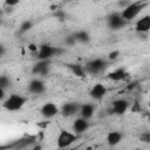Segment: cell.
I'll use <instances>...</instances> for the list:
<instances>
[{
    "mask_svg": "<svg viewBox=\"0 0 150 150\" xmlns=\"http://www.w3.org/2000/svg\"><path fill=\"white\" fill-rule=\"evenodd\" d=\"M27 102V98L20 94H12L7 96L6 100L2 101V107L7 111H18L20 110Z\"/></svg>",
    "mask_w": 150,
    "mask_h": 150,
    "instance_id": "1",
    "label": "cell"
},
{
    "mask_svg": "<svg viewBox=\"0 0 150 150\" xmlns=\"http://www.w3.org/2000/svg\"><path fill=\"white\" fill-rule=\"evenodd\" d=\"M145 4L142 2V1H137V2H131L129 5H127L122 12H121V15L122 18L128 22V21H131L132 19H135L139 13L144 8Z\"/></svg>",
    "mask_w": 150,
    "mask_h": 150,
    "instance_id": "2",
    "label": "cell"
},
{
    "mask_svg": "<svg viewBox=\"0 0 150 150\" xmlns=\"http://www.w3.org/2000/svg\"><path fill=\"white\" fill-rule=\"evenodd\" d=\"M63 53V49L59 47H52L49 45H42L39 47V50L36 52L38 60H49L54 55H60Z\"/></svg>",
    "mask_w": 150,
    "mask_h": 150,
    "instance_id": "3",
    "label": "cell"
},
{
    "mask_svg": "<svg viewBox=\"0 0 150 150\" xmlns=\"http://www.w3.org/2000/svg\"><path fill=\"white\" fill-rule=\"evenodd\" d=\"M76 139H77V134H73L68 130H61V132L57 136L56 144H57V148L64 149L70 146Z\"/></svg>",
    "mask_w": 150,
    "mask_h": 150,
    "instance_id": "4",
    "label": "cell"
},
{
    "mask_svg": "<svg viewBox=\"0 0 150 150\" xmlns=\"http://www.w3.org/2000/svg\"><path fill=\"white\" fill-rule=\"evenodd\" d=\"M107 64H108L107 61L103 60V59H94V60L89 61L88 63H86L84 69H86V73L87 74L95 75V74H98L102 70H104L105 67H107Z\"/></svg>",
    "mask_w": 150,
    "mask_h": 150,
    "instance_id": "5",
    "label": "cell"
},
{
    "mask_svg": "<svg viewBox=\"0 0 150 150\" xmlns=\"http://www.w3.org/2000/svg\"><path fill=\"white\" fill-rule=\"evenodd\" d=\"M125 23H127V21L122 18L121 13H112L107 19V25L112 30H117V29L123 28L125 26Z\"/></svg>",
    "mask_w": 150,
    "mask_h": 150,
    "instance_id": "6",
    "label": "cell"
},
{
    "mask_svg": "<svg viewBox=\"0 0 150 150\" xmlns=\"http://www.w3.org/2000/svg\"><path fill=\"white\" fill-rule=\"evenodd\" d=\"M129 101L125 100V98H117L115 101H112L111 103V108H110V111L115 115H122L124 114L128 109H129Z\"/></svg>",
    "mask_w": 150,
    "mask_h": 150,
    "instance_id": "7",
    "label": "cell"
},
{
    "mask_svg": "<svg viewBox=\"0 0 150 150\" xmlns=\"http://www.w3.org/2000/svg\"><path fill=\"white\" fill-rule=\"evenodd\" d=\"M40 112H41V115H42L43 117H46V118H52V117L56 116V115L60 112V110H59V108H57V105H56L55 103H53V102H47V103H45V104L41 107Z\"/></svg>",
    "mask_w": 150,
    "mask_h": 150,
    "instance_id": "8",
    "label": "cell"
},
{
    "mask_svg": "<svg viewBox=\"0 0 150 150\" xmlns=\"http://www.w3.org/2000/svg\"><path fill=\"white\" fill-rule=\"evenodd\" d=\"M49 60H39L32 68L34 75H46L49 70Z\"/></svg>",
    "mask_w": 150,
    "mask_h": 150,
    "instance_id": "9",
    "label": "cell"
},
{
    "mask_svg": "<svg viewBox=\"0 0 150 150\" xmlns=\"http://www.w3.org/2000/svg\"><path fill=\"white\" fill-rule=\"evenodd\" d=\"M105 94H107V88H105V86L102 84V83H96V84H94V86L91 87L90 91H89L90 97L94 98V100H97V101H98V100H102Z\"/></svg>",
    "mask_w": 150,
    "mask_h": 150,
    "instance_id": "10",
    "label": "cell"
},
{
    "mask_svg": "<svg viewBox=\"0 0 150 150\" xmlns=\"http://www.w3.org/2000/svg\"><path fill=\"white\" fill-rule=\"evenodd\" d=\"M80 104L79 103H76V102H68V103H64L63 105H62V108H61V114L63 115V116H67V117H69V116H73V115H75V114H77L79 111H80Z\"/></svg>",
    "mask_w": 150,
    "mask_h": 150,
    "instance_id": "11",
    "label": "cell"
},
{
    "mask_svg": "<svg viewBox=\"0 0 150 150\" xmlns=\"http://www.w3.org/2000/svg\"><path fill=\"white\" fill-rule=\"evenodd\" d=\"M89 129V122L87 118H83V117H79L74 121L73 123V130L75 131V134L77 135H81L83 134L84 131H87Z\"/></svg>",
    "mask_w": 150,
    "mask_h": 150,
    "instance_id": "12",
    "label": "cell"
},
{
    "mask_svg": "<svg viewBox=\"0 0 150 150\" xmlns=\"http://www.w3.org/2000/svg\"><path fill=\"white\" fill-rule=\"evenodd\" d=\"M135 29L138 33H146L150 30V15H143L136 21Z\"/></svg>",
    "mask_w": 150,
    "mask_h": 150,
    "instance_id": "13",
    "label": "cell"
},
{
    "mask_svg": "<svg viewBox=\"0 0 150 150\" xmlns=\"http://www.w3.org/2000/svg\"><path fill=\"white\" fill-rule=\"evenodd\" d=\"M128 76H129V73H128L125 69H123V68H117V69L110 71V73L107 75V77H108L109 80L115 81V82L123 81V80H125Z\"/></svg>",
    "mask_w": 150,
    "mask_h": 150,
    "instance_id": "14",
    "label": "cell"
},
{
    "mask_svg": "<svg viewBox=\"0 0 150 150\" xmlns=\"http://www.w3.org/2000/svg\"><path fill=\"white\" fill-rule=\"evenodd\" d=\"M45 89H46V87H45L43 81H41L39 79L30 81L28 84V91L32 94H41L45 91Z\"/></svg>",
    "mask_w": 150,
    "mask_h": 150,
    "instance_id": "15",
    "label": "cell"
},
{
    "mask_svg": "<svg viewBox=\"0 0 150 150\" xmlns=\"http://www.w3.org/2000/svg\"><path fill=\"white\" fill-rule=\"evenodd\" d=\"M94 112H95V105L91 104V103H84V104H82L80 107V111H79L80 116L83 117V118H87V120L91 118L93 115H94Z\"/></svg>",
    "mask_w": 150,
    "mask_h": 150,
    "instance_id": "16",
    "label": "cell"
},
{
    "mask_svg": "<svg viewBox=\"0 0 150 150\" xmlns=\"http://www.w3.org/2000/svg\"><path fill=\"white\" fill-rule=\"evenodd\" d=\"M121 141H122V134L118 131H110L107 135V143L111 146L117 145Z\"/></svg>",
    "mask_w": 150,
    "mask_h": 150,
    "instance_id": "17",
    "label": "cell"
},
{
    "mask_svg": "<svg viewBox=\"0 0 150 150\" xmlns=\"http://www.w3.org/2000/svg\"><path fill=\"white\" fill-rule=\"evenodd\" d=\"M34 142H36V137H34V136H26V137L19 139V142L16 144H14V148H16V149L27 148V146H29Z\"/></svg>",
    "mask_w": 150,
    "mask_h": 150,
    "instance_id": "18",
    "label": "cell"
},
{
    "mask_svg": "<svg viewBox=\"0 0 150 150\" xmlns=\"http://www.w3.org/2000/svg\"><path fill=\"white\" fill-rule=\"evenodd\" d=\"M69 68H70V70H71V73L75 75V76H77V77H84L86 76V69H84V67L83 66H81V64H69Z\"/></svg>",
    "mask_w": 150,
    "mask_h": 150,
    "instance_id": "19",
    "label": "cell"
},
{
    "mask_svg": "<svg viewBox=\"0 0 150 150\" xmlns=\"http://www.w3.org/2000/svg\"><path fill=\"white\" fill-rule=\"evenodd\" d=\"M73 35L75 36L76 41H77V42H81V43H87V42H89V40H90L89 34H88L87 32H84V30L76 32V33H74Z\"/></svg>",
    "mask_w": 150,
    "mask_h": 150,
    "instance_id": "20",
    "label": "cell"
},
{
    "mask_svg": "<svg viewBox=\"0 0 150 150\" xmlns=\"http://www.w3.org/2000/svg\"><path fill=\"white\" fill-rule=\"evenodd\" d=\"M32 27H33V22H32L30 20H26V21H23V22L21 23V26H20V32H21V33H26V32H28Z\"/></svg>",
    "mask_w": 150,
    "mask_h": 150,
    "instance_id": "21",
    "label": "cell"
},
{
    "mask_svg": "<svg viewBox=\"0 0 150 150\" xmlns=\"http://www.w3.org/2000/svg\"><path fill=\"white\" fill-rule=\"evenodd\" d=\"M7 86H9V79L6 75H2L0 77V88L1 89H6Z\"/></svg>",
    "mask_w": 150,
    "mask_h": 150,
    "instance_id": "22",
    "label": "cell"
},
{
    "mask_svg": "<svg viewBox=\"0 0 150 150\" xmlns=\"http://www.w3.org/2000/svg\"><path fill=\"white\" fill-rule=\"evenodd\" d=\"M139 139L141 142H144V143H150V132L149 131H144L139 135Z\"/></svg>",
    "mask_w": 150,
    "mask_h": 150,
    "instance_id": "23",
    "label": "cell"
},
{
    "mask_svg": "<svg viewBox=\"0 0 150 150\" xmlns=\"http://www.w3.org/2000/svg\"><path fill=\"white\" fill-rule=\"evenodd\" d=\"M55 16H56V19H59V20H64V19H66V13H64L62 9H56Z\"/></svg>",
    "mask_w": 150,
    "mask_h": 150,
    "instance_id": "24",
    "label": "cell"
},
{
    "mask_svg": "<svg viewBox=\"0 0 150 150\" xmlns=\"http://www.w3.org/2000/svg\"><path fill=\"white\" fill-rule=\"evenodd\" d=\"M118 55H120V52L118 50H112V52H110L109 54H108V59L109 60H116L117 57H118Z\"/></svg>",
    "mask_w": 150,
    "mask_h": 150,
    "instance_id": "25",
    "label": "cell"
},
{
    "mask_svg": "<svg viewBox=\"0 0 150 150\" xmlns=\"http://www.w3.org/2000/svg\"><path fill=\"white\" fill-rule=\"evenodd\" d=\"M75 42H77V41H76V39H75L74 35H70V36H68L66 39V43L67 45H75Z\"/></svg>",
    "mask_w": 150,
    "mask_h": 150,
    "instance_id": "26",
    "label": "cell"
},
{
    "mask_svg": "<svg viewBox=\"0 0 150 150\" xmlns=\"http://www.w3.org/2000/svg\"><path fill=\"white\" fill-rule=\"evenodd\" d=\"M20 2V0H5V4L9 7H13V6H16Z\"/></svg>",
    "mask_w": 150,
    "mask_h": 150,
    "instance_id": "27",
    "label": "cell"
},
{
    "mask_svg": "<svg viewBox=\"0 0 150 150\" xmlns=\"http://www.w3.org/2000/svg\"><path fill=\"white\" fill-rule=\"evenodd\" d=\"M28 49L32 52V53H36L39 50V47L35 45V43H29L28 45Z\"/></svg>",
    "mask_w": 150,
    "mask_h": 150,
    "instance_id": "28",
    "label": "cell"
},
{
    "mask_svg": "<svg viewBox=\"0 0 150 150\" xmlns=\"http://www.w3.org/2000/svg\"><path fill=\"white\" fill-rule=\"evenodd\" d=\"M149 98H150V95H149Z\"/></svg>",
    "mask_w": 150,
    "mask_h": 150,
    "instance_id": "29",
    "label": "cell"
},
{
    "mask_svg": "<svg viewBox=\"0 0 150 150\" xmlns=\"http://www.w3.org/2000/svg\"><path fill=\"white\" fill-rule=\"evenodd\" d=\"M95 1H98V0H95Z\"/></svg>",
    "mask_w": 150,
    "mask_h": 150,
    "instance_id": "30",
    "label": "cell"
}]
</instances>
